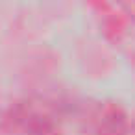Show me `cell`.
Listing matches in <instances>:
<instances>
[]
</instances>
